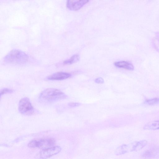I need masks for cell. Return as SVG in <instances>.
I'll return each mask as SVG.
<instances>
[{
	"label": "cell",
	"instance_id": "5b68a950",
	"mask_svg": "<svg viewBox=\"0 0 159 159\" xmlns=\"http://www.w3.org/2000/svg\"><path fill=\"white\" fill-rule=\"evenodd\" d=\"M18 110L22 114L26 115H31L34 112V109L29 99L27 97L22 98L19 101Z\"/></svg>",
	"mask_w": 159,
	"mask_h": 159
},
{
	"label": "cell",
	"instance_id": "7c38bea8",
	"mask_svg": "<svg viewBox=\"0 0 159 159\" xmlns=\"http://www.w3.org/2000/svg\"><path fill=\"white\" fill-rule=\"evenodd\" d=\"M80 59L79 55L76 54L73 55L70 59L64 61L63 63L65 64H71L78 61Z\"/></svg>",
	"mask_w": 159,
	"mask_h": 159
},
{
	"label": "cell",
	"instance_id": "3957f363",
	"mask_svg": "<svg viewBox=\"0 0 159 159\" xmlns=\"http://www.w3.org/2000/svg\"><path fill=\"white\" fill-rule=\"evenodd\" d=\"M147 144V141L143 140L128 144H123L116 149L115 153L116 155H119L129 152L138 151L144 147Z\"/></svg>",
	"mask_w": 159,
	"mask_h": 159
},
{
	"label": "cell",
	"instance_id": "277c9868",
	"mask_svg": "<svg viewBox=\"0 0 159 159\" xmlns=\"http://www.w3.org/2000/svg\"><path fill=\"white\" fill-rule=\"evenodd\" d=\"M55 143V141L53 139H36L30 141L28 144V146L44 149L53 146Z\"/></svg>",
	"mask_w": 159,
	"mask_h": 159
},
{
	"label": "cell",
	"instance_id": "4fadbf2b",
	"mask_svg": "<svg viewBox=\"0 0 159 159\" xmlns=\"http://www.w3.org/2000/svg\"><path fill=\"white\" fill-rule=\"evenodd\" d=\"M145 104L148 105H153L159 103V98H155L145 100L144 102Z\"/></svg>",
	"mask_w": 159,
	"mask_h": 159
},
{
	"label": "cell",
	"instance_id": "8992f818",
	"mask_svg": "<svg viewBox=\"0 0 159 159\" xmlns=\"http://www.w3.org/2000/svg\"><path fill=\"white\" fill-rule=\"evenodd\" d=\"M61 150L60 146H52L43 149L37 154L36 157L38 159H46L58 153Z\"/></svg>",
	"mask_w": 159,
	"mask_h": 159
},
{
	"label": "cell",
	"instance_id": "30bf717a",
	"mask_svg": "<svg viewBox=\"0 0 159 159\" xmlns=\"http://www.w3.org/2000/svg\"><path fill=\"white\" fill-rule=\"evenodd\" d=\"M114 65L118 68H122L127 70H132L134 69L133 64L131 63L125 61H120L114 62Z\"/></svg>",
	"mask_w": 159,
	"mask_h": 159
},
{
	"label": "cell",
	"instance_id": "8fae6325",
	"mask_svg": "<svg viewBox=\"0 0 159 159\" xmlns=\"http://www.w3.org/2000/svg\"><path fill=\"white\" fill-rule=\"evenodd\" d=\"M144 130L159 129V120L152 121L147 123L143 127Z\"/></svg>",
	"mask_w": 159,
	"mask_h": 159
},
{
	"label": "cell",
	"instance_id": "6da1fadb",
	"mask_svg": "<svg viewBox=\"0 0 159 159\" xmlns=\"http://www.w3.org/2000/svg\"><path fill=\"white\" fill-rule=\"evenodd\" d=\"M67 97L65 94L57 89L48 88L41 93L39 98L42 102L49 103L65 99Z\"/></svg>",
	"mask_w": 159,
	"mask_h": 159
},
{
	"label": "cell",
	"instance_id": "9c48e42d",
	"mask_svg": "<svg viewBox=\"0 0 159 159\" xmlns=\"http://www.w3.org/2000/svg\"><path fill=\"white\" fill-rule=\"evenodd\" d=\"M71 75L68 73L64 72H57L48 76L46 78L48 80H61L70 78Z\"/></svg>",
	"mask_w": 159,
	"mask_h": 159
},
{
	"label": "cell",
	"instance_id": "52a82bcc",
	"mask_svg": "<svg viewBox=\"0 0 159 159\" xmlns=\"http://www.w3.org/2000/svg\"><path fill=\"white\" fill-rule=\"evenodd\" d=\"M89 1L88 0H69L67 1L66 7L71 11H77L80 10Z\"/></svg>",
	"mask_w": 159,
	"mask_h": 159
},
{
	"label": "cell",
	"instance_id": "5bb4252c",
	"mask_svg": "<svg viewBox=\"0 0 159 159\" xmlns=\"http://www.w3.org/2000/svg\"><path fill=\"white\" fill-rule=\"evenodd\" d=\"M13 90L11 89L8 88H4L1 90L0 96L1 97L2 95H3L5 93H11L13 92Z\"/></svg>",
	"mask_w": 159,
	"mask_h": 159
},
{
	"label": "cell",
	"instance_id": "9a60e30c",
	"mask_svg": "<svg viewBox=\"0 0 159 159\" xmlns=\"http://www.w3.org/2000/svg\"><path fill=\"white\" fill-rule=\"evenodd\" d=\"M95 82L98 84H102L104 83L103 79L102 77H99L95 79Z\"/></svg>",
	"mask_w": 159,
	"mask_h": 159
},
{
	"label": "cell",
	"instance_id": "ba28073f",
	"mask_svg": "<svg viewBox=\"0 0 159 159\" xmlns=\"http://www.w3.org/2000/svg\"><path fill=\"white\" fill-rule=\"evenodd\" d=\"M146 159H151L159 157V147H154L145 151L142 155Z\"/></svg>",
	"mask_w": 159,
	"mask_h": 159
},
{
	"label": "cell",
	"instance_id": "2e32d148",
	"mask_svg": "<svg viewBox=\"0 0 159 159\" xmlns=\"http://www.w3.org/2000/svg\"><path fill=\"white\" fill-rule=\"evenodd\" d=\"M80 103H79L72 102L69 103L68 105L70 107H74L79 106H80Z\"/></svg>",
	"mask_w": 159,
	"mask_h": 159
},
{
	"label": "cell",
	"instance_id": "7a4b0ae2",
	"mask_svg": "<svg viewBox=\"0 0 159 159\" xmlns=\"http://www.w3.org/2000/svg\"><path fill=\"white\" fill-rule=\"evenodd\" d=\"M29 59L28 56L24 52L18 49H13L5 57L4 60L9 63L24 64Z\"/></svg>",
	"mask_w": 159,
	"mask_h": 159
}]
</instances>
